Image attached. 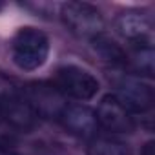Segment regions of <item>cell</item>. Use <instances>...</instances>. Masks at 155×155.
<instances>
[{
  "label": "cell",
  "mask_w": 155,
  "mask_h": 155,
  "mask_svg": "<svg viewBox=\"0 0 155 155\" xmlns=\"http://www.w3.org/2000/svg\"><path fill=\"white\" fill-rule=\"evenodd\" d=\"M53 86L66 99H73L79 102L91 101L101 90L97 77L93 73H90L88 69L75 66V64H68V66H62L57 69Z\"/></svg>",
  "instance_id": "277c9868"
},
{
  "label": "cell",
  "mask_w": 155,
  "mask_h": 155,
  "mask_svg": "<svg viewBox=\"0 0 155 155\" xmlns=\"http://www.w3.org/2000/svg\"><path fill=\"white\" fill-rule=\"evenodd\" d=\"M115 28L119 35L131 46H151L153 42V22L148 13L140 9H126L115 18Z\"/></svg>",
  "instance_id": "8992f818"
},
{
  "label": "cell",
  "mask_w": 155,
  "mask_h": 155,
  "mask_svg": "<svg viewBox=\"0 0 155 155\" xmlns=\"http://www.w3.org/2000/svg\"><path fill=\"white\" fill-rule=\"evenodd\" d=\"M0 155H18V153H15L13 150H9V148H6V146L0 144Z\"/></svg>",
  "instance_id": "4fadbf2b"
},
{
  "label": "cell",
  "mask_w": 155,
  "mask_h": 155,
  "mask_svg": "<svg viewBox=\"0 0 155 155\" xmlns=\"http://www.w3.org/2000/svg\"><path fill=\"white\" fill-rule=\"evenodd\" d=\"M0 120L17 131H29L37 126L38 117L26 99L24 88L0 73Z\"/></svg>",
  "instance_id": "6da1fadb"
},
{
  "label": "cell",
  "mask_w": 155,
  "mask_h": 155,
  "mask_svg": "<svg viewBox=\"0 0 155 155\" xmlns=\"http://www.w3.org/2000/svg\"><path fill=\"white\" fill-rule=\"evenodd\" d=\"M115 97L133 113H146L151 110L153 104V91L148 82H144L135 73H115L113 75Z\"/></svg>",
  "instance_id": "5b68a950"
},
{
  "label": "cell",
  "mask_w": 155,
  "mask_h": 155,
  "mask_svg": "<svg viewBox=\"0 0 155 155\" xmlns=\"http://www.w3.org/2000/svg\"><path fill=\"white\" fill-rule=\"evenodd\" d=\"M88 155H131V150L110 135H95L88 142Z\"/></svg>",
  "instance_id": "8fae6325"
},
{
  "label": "cell",
  "mask_w": 155,
  "mask_h": 155,
  "mask_svg": "<svg viewBox=\"0 0 155 155\" xmlns=\"http://www.w3.org/2000/svg\"><path fill=\"white\" fill-rule=\"evenodd\" d=\"M60 18L69 33L91 42L104 33V18L101 11L88 2H66L60 6Z\"/></svg>",
  "instance_id": "3957f363"
},
{
  "label": "cell",
  "mask_w": 155,
  "mask_h": 155,
  "mask_svg": "<svg viewBox=\"0 0 155 155\" xmlns=\"http://www.w3.org/2000/svg\"><path fill=\"white\" fill-rule=\"evenodd\" d=\"M57 122H60V126L69 131L71 135L82 137V139H93L97 135L99 130V122L95 117V111L88 106L82 104H66V108L62 110V113L58 115Z\"/></svg>",
  "instance_id": "9c48e42d"
},
{
  "label": "cell",
  "mask_w": 155,
  "mask_h": 155,
  "mask_svg": "<svg viewBox=\"0 0 155 155\" xmlns=\"http://www.w3.org/2000/svg\"><path fill=\"white\" fill-rule=\"evenodd\" d=\"M24 93L38 119H55L57 120L68 104V99L53 84H48V82L28 84L24 88Z\"/></svg>",
  "instance_id": "52a82bcc"
},
{
  "label": "cell",
  "mask_w": 155,
  "mask_h": 155,
  "mask_svg": "<svg viewBox=\"0 0 155 155\" xmlns=\"http://www.w3.org/2000/svg\"><path fill=\"white\" fill-rule=\"evenodd\" d=\"M95 117L99 128L106 130L108 133H131L135 130L133 113L113 93L102 97L95 110Z\"/></svg>",
  "instance_id": "ba28073f"
},
{
  "label": "cell",
  "mask_w": 155,
  "mask_h": 155,
  "mask_svg": "<svg viewBox=\"0 0 155 155\" xmlns=\"http://www.w3.org/2000/svg\"><path fill=\"white\" fill-rule=\"evenodd\" d=\"M90 44L93 46V51L101 57V60L106 62L108 66H111L113 69H122V68L128 66V55H126V51L115 40H111L106 33L95 37Z\"/></svg>",
  "instance_id": "30bf717a"
},
{
  "label": "cell",
  "mask_w": 155,
  "mask_h": 155,
  "mask_svg": "<svg viewBox=\"0 0 155 155\" xmlns=\"http://www.w3.org/2000/svg\"><path fill=\"white\" fill-rule=\"evenodd\" d=\"M49 57V38L44 31L24 26L11 38V58L22 71H35L46 64Z\"/></svg>",
  "instance_id": "7a4b0ae2"
},
{
  "label": "cell",
  "mask_w": 155,
  "mask_h": 155,
  "mask_svg": "<svg viewBox=\"0 0 155 155\" xmlns=\"http://www.w3.org/2000/svg\"><path fill=\"white\" fill-rule=\"evenodd\" d=\"M140 155H153V142H151V140H148V142L142 146Z\"/></svg>",
  "instance_id": "7c38bea8"
}]
</instances>
